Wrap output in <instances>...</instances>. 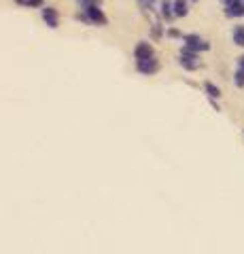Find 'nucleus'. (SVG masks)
Masks as SVG:
<instances>
[{
    "mask_svg": "<svg viewBox=\"0 0 244 254\" xmlns=\"http://www.w3.org/2000/svg\"><path fill=\"white\" fill-rule=\"evenodd\" d=\"M79 19H85V21H91V23H100V26H104V23L108 21L106 15L102 13V9L98 4H89L83 9V15H77Z\"/></svg>",
    "mask_w": 244,
    "mask_h": 254,
    "instance_id": "f257e3e1",
    "label": "nucleus"
},
{
    "mask_svg": "<svg viewBox=\"0 0 244 254\" xmlns=\"http://www.w3.org/2000/svg\"><path fill=\"white\" fill-rule=\"evenodd\" d=\"M43 19L47 21V26H51V28H58V11L53 9V6H43Z\"/></svg>",
    "mask_w": 244,
    "mask_h": 254,
    "instance_id": "39448f33",
    "label": "nucleus"
},
{
    "mask_svg": "<svg viewBox=\"0 0 244 254\" xmlns=\"http://www.w3.org/2000/svg\"><path fill=\"white\" fill-rule=\"evenodd\" d=\"M153 2H155V0H140V4H143L145 9H151V6H153Z\"/></svg>",
    "mask_w": 244,
    "mask_h": 254,
    "instance_id": "ddd939ff",
    "label": "nucleus"
},
{
    "mask_svg": "<svg viewBox=\"0 0 244 254\" xmlns=\"http://www.w3.org/2000/svg\"><path fill=\"white\" fill-rule=\"evenodd\" d=\"M223 2H225V4H227V2H234V0H223Z\"/></svg>",
    "mask_w": 244,
    "mask_h": 254,
    "instance_id": "f3484780",
    "label": "nucleus"
},
{
    "mask_svg": "<svg viewBox=\"0 0 244 254\" xmlns=\"http://www.w3.org/2000/svg\"><path fill=\"white\" fill-rule=\"evenodd\" d=\"M151 55H153V49H151V45H149V43H140V45L136 47V58H138V60L151 58Z\"/></svg>",
    "mask_w": 244,
    "mask_h": 254,
    "instance_id": "6e6552de",
    "label": "nucleus"
},
{
    "mask_svg": "<svg viewBox=\"0 0 244 254\" xmlns=\"http://www.w3.org/2000/svg\"><path fill=\"white\" fill-rule=\"evenodd\" d=\"M160 68V64H157V60L153 58H145V60H138V70L140 72H145V74H153L155 70Z\"/></svg>",
    "mask_w": 244,
    "mask_h": 254,
    "instance_id": "20e7f679",
    "label": "nucleus"
},
{
    "mask_svg": "<svg viewBox=\"0 0 244 254\" xmlns=\"http://www.w3.org/2000/svg\"><path fill=\"white\" fill-rule=\"evenodd\" d=\"M232 38H234V43L238 45V47H244V26H242V23L234 26V30H232Z\"/></svg>",
    "mask_w": 244,
    "mask_h": 254,
    "instance_id": "0eeeda50",
    "label": "nucleus"
},
{
    "mask_svg": "<svg viewBox=\"0 0 244 254\" xmlns=\"http://www.w3.org/2000/svg\"><path fill=\"white\" fill-rule=\"evenodd\" d=\"M238 68L244 70V55H240V58H238Z\"/></svg>",
    "mask_w": 244,
    "mask_h": 254,
    "instance_id": "2eb2a0df",
    "label": "nucleus"
},
{
    "mask_svg": "<svg viewBox=\"0 0 244 254\" xmlns=\"http://www.w3.org/2000/svg\"><path fill=\"white\" fill-rule=\"evenodd\" d=\"M75 2L81 6V9H85V6H89V4H98L100 0H75Z\"/></svg>",
    "mask_w": 244,
    "mask_h": 254,
    "instance_id": "f8f14e48",
    "label": "nucleus"
},
{
    "mask_svg": "<svg viewBox=\"0 0 244 254\" xmlns=\"http://www.w3.org/2000/svg\"><path fill=\"white\" fill-rule=\"evenodd\" d=\"M174 4V17H187L189 15V0H172Z\"/></svg>",
    "mask_w": 244,
    "mask_h": 254,
    "instance_id": "423d86ee",
    "label": "nucleus"
},
{
    "mask_svg": "<svg viewBox=\"0 0 244 254\" xmlns=\"http://www.w3.org/2000/svg\"><path fill=\"white\" fill-rule=\"evenodd\" d=\"M234 83L238 85V87H244V70H242V68L236 70V74H234Z\"/></svg>",
    "mask_w": 244,
    "mask_h": 254,
    "instance_id": "9d476101",
    "label": "nucleus"
},
{
    "mask_svg": "<svg viewBox=\"0 0 244 254\" xmlns=\"http://www.w3.org/2000/svg\"><path fill=\"white\" fill-rule=\"evenodd\" d=\"M17 2H19V4H28V2H30V0H17Z\"/></svg>",
    "mask_w": 244,
    "mask_h": 254,
    "instance_id": "dca6fc26",
    "label": "nucleus"
},
{
    "mask_svg": "<svg viewBox=\"0 0 244 254\" xmlns=\"http://www.w3.org/2000/svg\"><path fill=\"white\" fill-rule=\"evenodd\" d=\"M183 41H185L187 49H191V51H195V53H198V51H208V49H210V45L204 41V38H200L198 34H187Z\"/></svg>",
    "mask_w": 244,
    "mask_h": 254,
    "instance_id": "f03ea898",
    "label": "nucleus"
},
{
    "mask_svg": "<svg viewBox=\"0 0 244 254\" xmlns=\"http://www.w3.org/2000/svg\"><path fill=\"white\" fill-rule=\"evenodd\" d=\"M191 2H198V0H191Z\"/></svg>",
    "mask_w": 244,
    "mask_h": 254,
    "instance_id": "a211bd4d",
    "label": "nucleus"
},
{
    "mask_svg": "<svg viewBox=\"0 0 244 254\" xmlns=\"http://www.w3.org/2000/svg\"><path fill=\"white\" fill-rule=\"evenodd\" d=\"M28 6H43V0H30Z\"/></svg>",
    "mask_w": 244,
    "mask_h": 254,
    "instance_id": "4468645a",
    "label": "nucleus"
},
{
    "mask_svg": "<svg viewBox=\"0 0 244 254\" xmlns=\"http://www.w3.org/2000/svg\"><path fill=\"white\" fill-rule=\"evenodd\" d=\"M225 17H230V19L244 17V0H234V2H227L225 4Z\"/></svg>",
    "mask_w": 244,
    "mask_h": 254,
    "instance_id": "7ed1b4c3",
    "label": "nucleus"
},
{
    "mask_svg": "<svg viewBox=\"0 0 244 254\" xmlns=\"http://www.w3.org/2000/svg\"><path fill=\"white\" fill-rule=\"evenodd\" d=\"M162 15H163V19H172L174 17V4L170 2V0H162Z\"/></svg>",
    "mask_w": 244,
    "mask_h": 254,
    "instance_id": "1a4fd4ad",
    "label": "nucleus"
},
{
    "mask_svg": "<svg viewBox=\"0 0 244 254\" xmlns=\"http://www.w3.org/2000/svg\"><path fill=\"white\" fill-rule=\"evenodd\" d=\"M204 87H206V91H208L210 98H219V95H221V91H219V89H217V87L212 85V83H206Z\"/></svg>",
    "mask_w": 244,
    "mask_h": 254,
    "instance_id": "9b49d317",
    "label": "nucleus"
}]
</instances>
